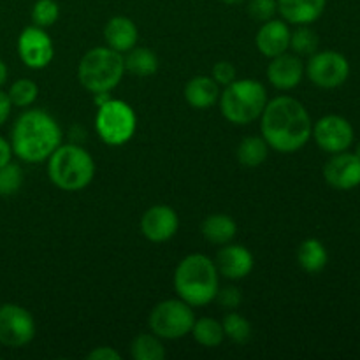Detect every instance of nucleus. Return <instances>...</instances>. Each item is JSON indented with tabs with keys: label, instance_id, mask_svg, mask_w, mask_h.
I'll return each mask as SVG.
<instances>
[{
	"label": "nucleus",
	"instance_id": "nucleus-1",
	"mask_svg": "<svg viewBox=\"0 0 360 360\" xmlns=\"http://www.w3.org/2000/svg\"><path fill=\"white\" fill-rule=\"evenodd\" d=\"M260 130L269 148L280 153L301 150L311 137L313 123L304 105L292 97H276L262 111Z\"/></svg>",
	"mask_w": 360,
	"mask_h": 360
},
{
	"label": "nucleus",
	"instance_id": "nucleus-2",
	"mask_svg": "<svg viewBox=\"0 0 360 360\" xmlns=\"http://www.w3.org/2000/svg\"><path fill=\"white\" fill-rule=\"evenodd\" d=\"M62 143V130L48 112L30 109L14 122L11 148L21 160L37 164L51 157Z\"/></svg>",
	"mask_w": 360,
	"mask_h": 360
},
{
	"label": "nucleus",
	"instance_id": "nucleus-3",
	"mask_svg": "<svg viewBox=\"0 0 360 360\" xmlns=\"http://www.w3.org/2000/svg\"><path fill=\"white\" fill-rule=\"evenodd\" d=\"M174 288L179 299L192 308L210 304L218 292L217 266L200 253L188 255L176 267Z\"/></svg>",
	"mask_w": 360,
	"mask_h": 360
},
{
	"label": "nucleus",
	"instance_id": "nucleus-4",
	"mask_svg": "<svg viewBox=\"0 0 360 360\" xmlns=\"http://www.w3.org/2000/svg\"><path fill=\"white\" fill-rule=\"evenodd\" d=\"M49 179L65 192H77L91 183L95 162L86 150L76 144H60L48 162Z\"/></svg>",
	"mask_w": 360,
	"mask_h": 360
},
{
	"label": "nucleus",
	"instance_id": "nucleus-5",
	"mask_svg": "<svg viewBox=\"0 0 360 360\" xmlns=\"http://www.w3.org/2000/svg\"><path fill=\"white\" fill-rule=\"evenodd\" d=\"M267 104V91L255 79H239L227 84L221 94L220 108L225 118L236 125H248L260 118Z\"/></svg>",
	"mask_w": 360,
	"mask_h": 360
},
{
	"label": "nucleus",
	"instance_id": "nucleus-6",
	"mask_svg": "<svg viewBox=\"0 0 360 360\" xmlns=\"http://www.w3.org/2000/svg\"><path fill=\"white\" fill-rule=\"evenodd\" d=\"M125 60L122 53L108 48H94L81 58L77 67L79 83L91 94L111 91L122 81Z\"/></svg>",
	"mask_w": 360,
	"mask_h": 360
},
{
	"label": "nucleus",
	"instance_id": "nucleus-7",
	"mask_svg": "<svg viewBox=\"0 0 360 360\" xmlns=\"http://www.w3.org/2000/svg\"><path fill=\"white\" fill-rule=\"evenodd\" d=\"M95 127L105 144L120 146V144L129 143L136 132V112L127 102L109 98L108 102L98 105Z\"/></svg>",
	"mask_w": 360,
	"mask_h": 360
},
{
	"label": "nucleus",
	"instance_id": "nucleus-8",
	"mask_svg": "<svg viewBox=\"0 0 360 360\" xmlns=\"http://www.w3.org/2000/svg\"><path fill=\"white\" fill-rule=\"evenodd\" d=\"M195 323L192 306L181 299H169L158 302L150 315V327L155 336L165 340H178L192 333Z\"/></svg>",
	"mask_w": 360,
	"mask_h": 360
},
{
	"label": "nucleus",
	"instance_id": "nucleus-9",
	"mask_svg": "<svg viewBox=\"0 0 360 360\" xmlns=\"http://www.w3.org/2000/svg\"><path fill=\"white\" fill-rule=\"evenodd\" d=\"M306 72L316 86L338 88L350 76V63L338 51H319L311 55Z\"/></svg>",
	"mask_w": 360,
	"mask_h": 360
},
{
	"label": "nucleus",
	"instance_id": "nucleus-10",
	"mask_svg": "<svg viewBox=\"0 0 360 360\" xmlns=\"http://www.w3.org/2000/svg\"><path fill=\"white\" fill-rule=\"evenodd\" d=\"M35 336L34 316L18 304L0 306V343L9 348H20Z\"/></svg>",
	"mask_w": 360,
	"mask_h": 360
},
{
	"label": "nucleus",
	"instance_id": "nucleus-11",
	"mask_svg": "<svg viewBox=\"0 0 360 360\" xmlns=\"http://www.w3.org/2000/svg\"><path fill=\"white\" fill-rule=\"evenodd\" d=\"M311 136L327 153H341L354 143V127L343 116L327 115L315 123Z\"/></svg>",
	"mask_w": 360,
	"mask_h": 360
},
{
	"label": "nucleus",
	"instance_id": "nucleus-12",
	"mask_svg": "<svg viewBox=\"0 0 360 360\" xmlns=\"http://www.w3.org/2000/svg\"><path fill=\"white\" fill-rule=\"evenodd\" d=\"M18 53L21 62L30 69H44L53 60V42L44 28L27 27L18 39Z\"/></svg>",
	"mask_w": 360,
	"mask_h": 360
},
{
	"label": "nucleus",
	"instance_id": "nucleus-13",
	"mask_svg": "<svg viewBox=\"0 0 360 360\" xmlns=\"http://www.w3.org/2000/svg\"><path fill=\"white\" fill-rule=\"evenodd\" d=\"M323 178L333 188L352 190L360 185V157L355 153H334L323 167Z\"/></svg>",
	"mask_w": 360,
	"mask_h": 360
},
{
	"label": "nucleus",
	"instance_id": "nucleus-14",
	"mask_svg": "<svg viewBox=\"0 0 360 360\" xmlns=\"http://www.w3.org/2000/svg\"><path fill=\"white\" fill-rule=\"evenodd\" d=\"M179 227L178 214L169 206H153L144 213L141 220L144 238L153 243L169 241Z\"/></svg>",
	"mask_w": 360,
	"mask_h": 360
},
{
	"label": "nucleus",
	"instance_id": "nucleus-15",
	"mask_svg": "<svg viewBox=\"0 0 360 360\" xmlns=\"http://www.w3.org/2000/svg\"><path fill=\"white\" fill-rule=\"evenodd\" d=\"M304 76V63L297 55H288L287 51L274 56L267 67V77L271 84L280 90H292L301 83Z\"/></svg>",
	"mask_w": 360,
	"mask_h": 360
},
{
	"label": "nucleus",
	"instance_id": "nucleus-16",
	"mask_svg": "<svg viewBox=\"0 0 360 360\" xmlns=\"http://www.w3.org/2000/svg\"><path fill=\"white\" fill-rule=\"evenodd\" d=\"M217 269L229 280H243L253 269V255L241 245H229L217 255Z\"/></svg>",
	"mask_w": 360,
	"mask_h": 360
},
{
	"label": "nucleus",
	"instance_id": "nucleus-17",
	"mask_svg": "<svg viewBox=\"0 0 360 360\" xmlns=\"http://www.w3.org/2000/svg\"><path fill=\"white\" fill-rule=\"evenodd\" d=\"M290 35L292 32L285 21L269 20L257 34V48L264 56L274 58L290 48Z\"/></svg>",
	"mask_w": 360,
	"mask_h": 360
},
{
	"label": "nucleus",
	"instance_id": "nucleus-18",
	"mask_svg": "<svg viewBox=\"0 0 360 360\" xmlns=\"http://www.w3.org/2000/svg\"><path fill=\"white\" fill-rule=\"evenodd\" d=\"M276 2L278 11L285 21L294 25H308L322 16L327 0H276Z\"/></svg>",
	"mask_w": 360,
	"mask_h": 360
},
{
	"label": "nucleus",
	"instance_id": "nucleus-19",
	"mask_svg": "<svg viewBox=\"0 0 360 360\" xmlns=\"http://www.w3.org/2000/svg\"><path fill=\"white\" fill-rule=\"evenodd\" d=\"M137 27L130 18L116 16L108 21L104 28V39L111 49L118 53L130 51L137 44Z\"/></svg>",
	"mask_w": 360,
	"mask_h": 360
},
{
	"label": "nucleus",
	"instance_id": "nucleus-20",
	"mask_svg": "<svg viewBox=\"0 0 360 360\" xmlns=\"http://www.w3.org/2000/svg\"><path fill=\"white\" fill-rule=\"evenodd\" d=\"M220 97V84L207 76H197L188 81L185 88V98L192 108L207 109Z\"/></svg>",
	"mask_w": 360,
	"mask_h": 360
},
{
	"label": "nucleus",
	"instance_id": "nucleus-21",
	"mask_svg": "<svg viewBox=\"0 0 360 360\" xmlns=\"http://www.w3.org/2000/svg\"><path fill=\"white\" fill-rule=\"evenodd\" d=\"M236 231H238L236 221L229 214H211L202 224L204 238L214 245H225V243L232 241Z\"/></svg>",
	"mask_w": 360,
	"mask_h": 360
},
{
	"label": "nucleus",
	"instance_id": "nucleus-22",
	"mask_svg": "<svg viewBox=\"0 0 360 360\" xmlns=\"http://www.w3.org/2000/svg\"><path fill=\"white\" fill-rule=\"evenodd\" d=\"M297 260L299 266L304 271H308V273H319V271H322L327 266L329 255H327L326 246L319 239H306L299 246Z\"/></svg>",
	"mask_w": 360,
	"mask_h": 360
},
{
	"label": "nucleus",
	"instance_id": "nucleus-23",
	"mask_svg": "<svg viewBox=\"0 0 360 360\" xmlns=\"http://www.w3.org/2000/svg\"><path fill=\"white\" fill-rule=\"evenodd\" d=\"M125 60V70L132 72L134 76L146 77L157 72L158 69V58L151 49L148 48H136L134 46L129 51Z\"/></svg>",
	"mask_w": 360,
	"mask_h": 360
},
{
	"label": "nucleus",
	"instance_id": "nucleus-24",
	"mask_svg": "<svg viewBox=\"0 0 360 360\" xmlns=\"http://www.w3.org/2000/svg\"><path fill=\"white\" fill-rule=\"evenodd\" d=\"M269 151V144L266 143L264 137H246L238 148V158L245 167H259L264 164Z\"/></svg>",
	"mask_w": 360,
	"mask_h": 360
},
{
	"label": "nucleus",
	"instance_id": "nucleus-25",
	"mask_svg": "<svg viewBox=\"0 0 360 360\" xmlns=\"http://www.w3.org/2000/svg\"><path fill=\"white\" fill-rule=\"evenodd\" d=\"M192 333H193V338L197 340V343H200L202 347H207V348L218 347L225 338L224 326L214 319L195 320V323H193L192 327Z\"/></svg>",
	"mask_w": 360,
	"mask_h": 360
},
{
	"label": "nucleus",
	"instance_id": "nucleus-26",
	"mask_svg": "<svg viewBox=\"0 0 360 360\" xmlns=\"http://www.w3.org/2000/svg\"><path fill=\"white\" fill-rule=\"evenodd\" d=\"M130 352L136 360H162L165 357V348L153 334H139L132 341Z\"/></svg>",
	"mask_w": 360,
	"mask_h": 360
},
{
	"label": "nucleus",
	"instance_id": "nucleus-27",
	"mask_svg": "<svg viewBox=\"0 0 360 360\" xmlns=\"http://www.w3.org/2000/svg\"><path fill=\"white\" fill-rule=\"evenodd\" d=\"M39 94L37 84L32 79H18L11 84V90L7 91L11 98V104L16 108H28L35 102Z\"/></svg>",
	"mask_w": 360,
	"mask_h": 360
},
{
	"label": "nucleus",
	"instance_id": "nucleus-28",
	"mask_svg": "<svg viewBox=\"0 0 360 360\" xmlns=\"http://www.w3.org/2000/svg\"><path fill=\"white\" fill-rule=\"evenodd\" d=\"M319 35L306 25H299L297 30L290 35V48L297 55H313L319 51Z\"/></svg>",
	"mask_w": 360,
	"mask_h": 360
},
{
	"label": "nucleus",
	"instance_id": "nucleus-29",
	"mask_svg": "<svg viewBox=\"0 0 360 360\" xmlns=\"http://www.w3.org/2000/svg\"><path fill=\"white\" fill-rule=\"evenodd\" d=\"M21 185H23V171L20 165L9 162L0 167V195H14L21 188Z\"/></svg>",
	"mask_w": 360,
	"mask_h": 360
},
{
	"label": "nucleus",
	"instance_id": "nucleus-30",
	"mask_svg": "<svg viewBox=\"0 0 360 360\" xmlns=\"http://www.w3.org/2000/svg\"><path fill=\"white\" fill-rule=\"evenodd\" d=\"M60 16L58 4L55 0H37L32 7V21L35 27L48 28L56 23Z\"/></svg>",
	"mask_w": 360,
	"mask_h": 360
},
{
	"label": "nucleus",
	"instance_id": "nucleus-31",
	"mask_svg": "<svg viewBox=\"0 0 360 360\" xmlns=\"http://www.w3.org/2000/svg\"><path fill=\"white\" fill-rule=\"evenodd\" d=\"M221 326H224L225 336H229L236 343H245L252 336V327H250V323L241 315H238V313H229Z\"/></svg>",
	"mask_w": 360,
	"mask_h": 360
},
{
	"label": "nucleus",
	"instance_id": "nucleus-32",
	"mask_svg": "<svg viewBox=\"0 0 360 360\" xmlns=\"http://www.w3.org/2000/svg\"><path fill=\"white\" fill-rule=\"evenodd\" d=\"M278 11V2L276 0H250L248 13L253 20L257 21H269L273 20V16Z\"/></svg>",
	"mask_w": 360,
	"mask_h": 360
},
{
	"label": "nucleus",
	"instance_id": "nucleus-33",
	"mask_svg": "<svg viewBox=\"0 0 360 360\" xmlns=\"http://www.w3.org/2000/svg\"><path fill=\"white\" fill-rule=\"evenodd\" d=\"M213 79L217 81L218 84H231L232 81L236 79V69L231 62H218L217 65L213 67Z\"/></svg>",
	"mask_w": 360,
	"mask_h": 360
},
{
	"label": "nucleus",
	"instance_id": "nucleus-34",
	"mask_svg": "<svg viewBox=\"0 0 360 360\" xmlns=\"http://www.w3.org/2000/svg\"><path fill=\"white\" fill-rule=\"evenodd\" d=\"M214 299H218L220 306H224V308H238L241 304V292L234 287L221 288V290L218 288L217 297Z\"/></svg>",
	"mask_w": 360,
	"mask_h": 360
},
{
	"label": "nucleus",
	"instance_id": "nucleus-35",
	"mask_svg": "<svg viewBox=\"0 0 360 360\" xmlns=\"http://www.w3.org/2000/svg\"><path fill=\"white\" fill-rule=\"evenodd\" d=\"M90 360H120V354L109 347H98L88 354Z\"/></svg>",
	"mask_w": 360,
	"mask_h": 360
},
{
	"label": "nucleus",
	"instance_id": "nucleus-36",
	"mask_svg": "<svg viewBox=\"0 0 360 360\" xmlns=\"http://www.w3.org/2000/svg\"><path fill=\"white\" fill-rule=\"evenodd\" d=\"M11 98L9 95L6 94V91L0 90V125H4V123L7 122V118H9L11 115Z\"/></svg>",
	"mask_w": 360,
	"mask_h": 360
},
{
	"label": "nucleus",
	"instance_id": "nucleus-37",
	"mask_svg": "<svg viewBox=\"0 0 360 360\" xmlns=\"http://www.w3.org/2000/svg\"><path fill=\"white\" fill-rule=\"evenodd\" d=\"M11 157H13V148H11V143H7V141L0 136V167L9 164Z\"/></svg>",
	"mask_w": 360,
	"mask_h": 360
},
{
	"label": "nucleus",
	"instance_id": "nucleus-38",
	"mask_svg": "<svg viewBox=\"0 0 360 360\" xmlns=\"http://www.w3.org/2000/svg\"><path fill=\"white\" fill-rule=\"evenodd\" d=\"M6 81H7V67H6V63L0 60V86H2Z\"/></svg>",
	"mask_w": 360,
	"mask_h": 360
},
{
	"label": "nucleus",
	"instance_id": "nucleus-39",
	"mask_svg": "<svg viewBox=\"0 0 360 360\" xmlns=\"http://www.w3.org/2000/svg\"><path fill=\"white\" fill-rule=\"evenodd\" d=\"M224 2L231 4V6H232V4H241V2H245V0H224Z\"/></svg>",
	"mask_w": 360,
	"mask_h": 360
},
{
	"label": "nucleus",
	"instance_id": "nucleus-40",
	"mask_svg": "<svg viewBox=\"0 0 360 360\" xmlns=\"http://www.w3.org/2000/svg\"><path fill=\"white\" fill-rule=\"evenodd\" d=\"M355 155H357V157H360V144L357 146V150H355Z\"/></svg>",
	"mask_w": 360,
	"mask_h": 360
}]
</instances>
